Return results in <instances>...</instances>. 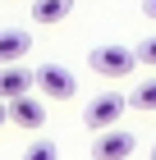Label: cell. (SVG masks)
I'll list each match as a JSON object with an SVG mask.
<instances>
[{
    "instance_id": "cell-12",
    "label": "cell",
    "mask_w": 156,
    "mask_h": 160,
    "mask_svg": "<svg viewBox=\"0 0 156 160\" xmlns=\"http://www.w3.org/2000/svg\"><path fill=\"white\" fill-rule=\"evenodd\" d=\"M143 14H147V18L156 23V0H143Z\"/></svg>"
},
{
    "instance_id": "cell-1",
    "label": "cell",
    "mask_w": 156,
    "mask_h": 160,
    "mask_svg": "<svg viewBox=\"0 0 156 160\" xmlns=\"http://www.w3.org/2000/svg\"><path fill=\"white\" fill-rule=\"evenodd\" d=\"M124 110H129V96H120V92H101L96 101H87L83 123L92 128V133H106V128H115V123H120Z\"/></svg>"
},
{
    "instance_id": "cell-5",
    "label": "cell",
    "mask_w": 156,
    "mask_h": 160,
    "mask_svg": "<svg viewBox=\"0 0 156 160\" xmlns=\"http://www.w3.org/2000/svg\"><path fill=\"white\" fill-rule=\"evenodd\" d=\"M9 105V123L23 128V133H37L46 123V101H32V96H19V101H5Z\"/></svg>"
},
{
    "instance_id": "cell-9",
    "label": "cell",
    "mask_w": 156,
    "mask_h": 160,
    "mask_svg": "<svg viewBox=\"0 0 156 160\" xmlns=\"http://www.w3.org/2000/svg\"><path fill=\"white\" fill-rule=\"evenodd\" d=\"M133 110H156V78H147V82L133 87V96H129Z\"/></svg>"
},
{
    "instance_id": "cell-7",
    "label": "cell",
    "mask_w": 156,
    "mask_h": 160,
    "mask_svg": "<svg viewBox=\"0 0 156 160\" xmlns=\"http://www.w3.org/2000/svg\"><path fill=\"white\" fill-rule=\"evenodd\" d=\"M28 50H32V37H28L23 28H5V32H0V69L28 60Z\"/></svg>"
},
{
    "instance_id": "cell-14",
    "label": "cell",
    "mask_w": 156,
    "mask_h": 160,
    "mask_svg": "<svg viewBox=\"0 0 156 160\" xmlns=\"http://www.w3.org/2000/svg\"><path fill=\"white\" fill-rule=\"evenodd\" d=\"M152 160H156V147H152Z\"/></svg>"
},
{
    "instance_id": "cell-3",
    "label": "cell",
    "mask_w": 156,
    "mask_h": 160,
    "mask_svg": "<svg viewBox=\"0 0 156 160\" xmlns=\"http://www.w3.org/2000/svg\"><path fill=\"white\" fill-rule=\"evenodd\" d=\"M32 87H41L46 101H69L73 92H78V78H73L64 64H41V69L32 73Z\"/></svg>"
},
{
    "instance_id": "cell-2",
    "label": "cell",
    "mask_w": 156,
    "mask_h": 160,
    "mask_svg": "<svg viewBox=\"0 0 156 160\" xmlns=\"http://www.w3.org/2000/svg\"><path fill=\"white\" fill-rule=\"evenodd\" d=\"M87 64H92L96 78H129L133 64H138V55H133L129 46H96L92 55H87Z\"/></svg>"
},
{
    "instance_id": "cell-6",
    "label": "cell",
    "mask_w": 156,
    "mask_h": 160,
    "mask_svg": "<svg viewBox=\"0 0 156 160\" xmlns=\"http://www.w3.org/2000/svg\"><path fill=\"white\" fill-rule=\"evenodd\" d=\"M32 92V73H28V64H5L0 69V101H19Z\"/></svg>"
},
{
    "instance_id": "cell-8",
    "label": "cell",
    "mask_w": 156,
    "mask_h": 160,
    "mask_svg": "<svg viewBox=\"0 0 156 160\" xmlns=\"http://www.w3.org/2000/svg\"><path fill=\"white\" fill-rule=\"evenodd\" d=\"M73 14V0H32V23L51 28V23H64Z\"/></svg>"
},
{
    "instance_id": "cell-13",
    "label": "cell",
    "mask_w": 156,
    "mask_h": 160,
    "mask_svg": "<svg viewBox=\"0 0 156 160\" xmlns=\"http://www.w3.org/2000/svg\"><path fill=\"white\" fill-rule=\"evenodd\" d=\"M5 123H9V105L0 101V128H5Z\"/></svg>"
},
{
    "instance_id": "cell-10",
    "label": "cell",
    "mask_w": 156,
    "mask_h": 160,
    "mask_svg": "<svg viewBox=\"0 0 156 160\" xmlns=\"http://www.w3.org/2000/svg\"><path fill=\"white\" fill-rule=\"evenodd\" d=\"M23 160H60V147H55L51 137H37V142H28Z\"/></svg>"
},
{
    "instance_id": "cell-4",
    "label": "cell",
    "mask_w": 156,
    "mask_h": 160,
    "mask_svg": "<svg viewBox=\"0 0 156 160\" xmlns=\"http://www.w3.org/2000/svg\"><path fill=\"white\" fill-rule=\"evenodd\" d=\"M133 147H138L133 133H124V128H106V133H96V142H92V160H129Z\"/></svg>"
},
{
    "instance_id": "cell-11",
    "label": "cell",
    "mask_w": 156,
    "mask_h": 160,
    "mask_svg": "<svg viewBox=\"0 0 156 160\" xmlns=\"http://www.w3.org/2000/svg\"><path fill=\"white\" fill-rule=\"evenodd\" d=\"M133 55H138V64H152V69H156V37H143Z\"/></svg>"
}]
</instances>
